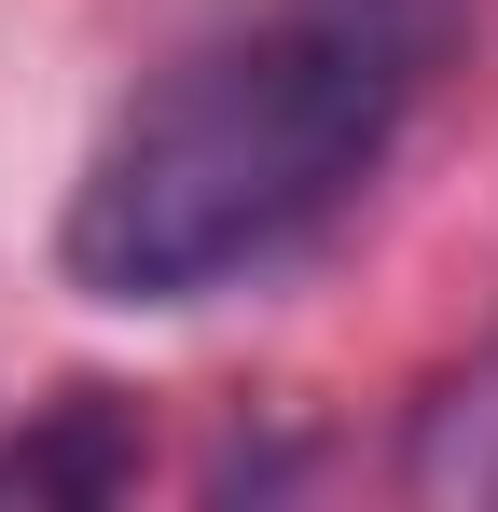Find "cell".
<instances>
[{
  "label": "cell",
  "instance_id": "cell-1",
  "mask_svg": "<svg viewBox=\"0 0 498 512\" xmlns=\"http://www.w3.org/2000/svg\"><path fill=\"white\" fill-rule=\"evenodd\" d=\"M457 0H263L166 56L83 153L56 263L97 305H208L291 263L402 153Z\"/></svg>",
  "mask_w": 498,
  "mask_h": 512
},
{
  "label": "cell",
  "instance_id": "cell-2",
  "mask_svg": "<svg viewBox=\"0 0 498 512\" xmlns=\"http://www.w3.org/2000/svg\"><path fill=\"white\" fill-rule=\"evenodd\" d=\"M415 485H471V499H498V360L471 374V388L429 402V429H415Z\"/></svg>",
  "mask_w": 498,
  "mask_h": 512
}]
</instances>
